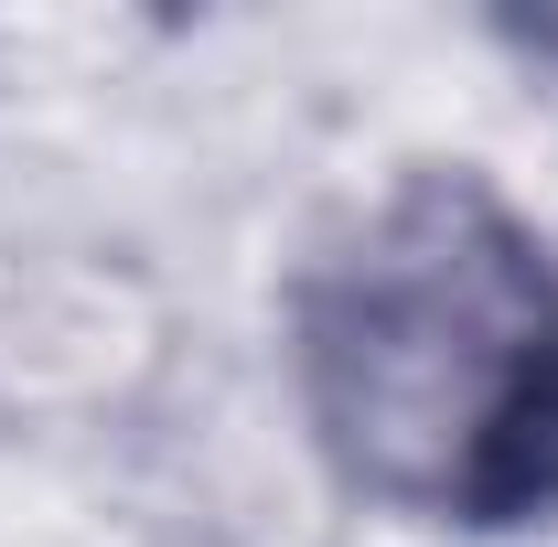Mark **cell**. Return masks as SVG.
Instances as JSON below:
<instances>
[{"label": "cell", "instance_id": "cell-1", "mask_svg": "<svg viewBox=\"0 0 558 547\" xmlns=\"http://www.w3.org/2000/svg\"><path fill=\"white\" fill-rule=\"evenodd\" d=\"M269 387L354 526L558 547V215L484 150L376 161L269 279Z\"/></svg>", "mask_w": 558, "mask_h": 547}, {"label": "cell", "instance_id": "cell-2", "mask_svg": "<svg viewBox=\"0 0 558 547\" xmlns=\"http://www.w3.org/2000/svg\"><path fill=\"white\" fill-rule=\"evenodd\" d=\"M172 365V312L119 247H0V440L130 418Z\"/></svg>", "mask_w": 558, "mask_h": 547}]
</instances>
